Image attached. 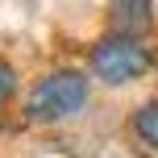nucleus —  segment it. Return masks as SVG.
Listing matches in <instances>:
<instances>
[{
    "instance_id": "20e7f679",
    "label": "nucleus",
    "mask_w": 158,
    "mask_h": 158,
    "mask_svg": "<svg viewBox=\"0 0 158 158\" xmlns=\"http://www.w3.org/2000/svg\"><path fill=\"white\" fill-rule=\"evenodd\" d=\"M129 129H133V137H137L142 146L158 150V96H154V100H146V104H137Z\"/></svg>"
},
{
    "instance_id": "f03ea898",
    "label": "nucleus",
    "mask_w": 158,
    "mask_h": 158,
    "mask_svg": "<svg viewBox=\"0 0 158 158\" xmlns=\"http://www.w3.org/2000/svg\"><path fill=\"white\" fill-rule=\"evenodd\" d=\"M154 54L142 38H129V33H104L92 46V75L108 87H125L137 83L146 71H150Z\"/></svg>"
},
{
    "instance_id": "39448f33",
    "label": "nucleus",
    "mask_w": 158,
    "mask_h": 158,
    "mask_svg": "<svg viewBox=\"0 0 158 158\" xmlns=\"http://www.w3.org/2000/svg\"><path fill=\"white\" fill-rule=\"evenodd\" d=\"M13 96H17V67L0 58V108H4Z\"/></svg>"
},
{
    "instance_id": "f257e3e1",
    "label": "nucleus",
    "mask_w": 158,
    "mask_h": 158,
    "mask_svg": "<svg viewBox=\"0 0 158 158\" xmlns=\"http://www.w3.org/2000/svg\"><path fill=\"white\" fill-rule=\"evenodd\" d=\"M87 96H92V75L79 67H63L33 83L29 100H25V117L33 125H58L87 108Z\"/></svg>"
},
{
    "instance_id": "7ed1b4c3",
    "label": "nucleus",
    "mask_w": 158,
    "mask_h": 158,
    "mask_svg": "<svg viewBox=\"0 0 158 158\" xmlns=\"http://www.w3.org/2000/svg\"><path fill=\"white\" fill-rule=\"evenodd\" d=\"M108 17H112V33L146 38L150 25H154V0H112Z\"/></svg>"
}]
</instances>
